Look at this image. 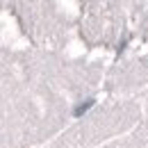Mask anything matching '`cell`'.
<instances>
[{"instance_id": "obj_1", "label": "cell", "mask_w": 148, "mask_h": 148, "mask_svg": "<svg viewBox=\"0 0 148 148\" xmlns=\"http://www.w3.org/2000/svg\"><path fill=\"white\" fill-rule=\"evenodd\" d=\"M91 107H93V100H87V103H82V105H77V107L73 110V116H82L84 112H89Z\"/></svg>"}]
</instances>
